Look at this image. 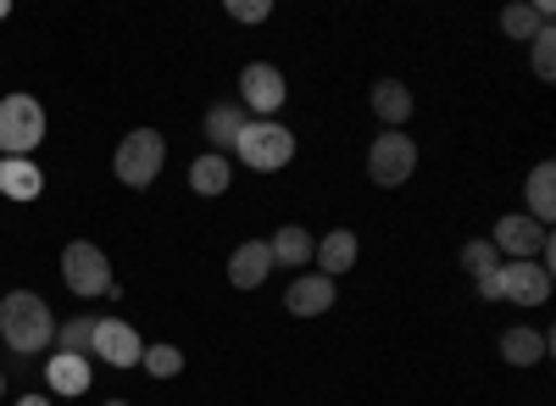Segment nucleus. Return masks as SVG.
Here are the masks:
<instances>
[{
    "instance_id": "1",
    "label": "nucleus",
    "mask_w": 556,
    "mask_h": 406,
    "mask_svg": "<svg viewBox=\"0 0 556 406\" xmlns=\"http://www.w3.org/2000/svg\"><path fill=\"white\" fill-rule=\"evenodd\" d=\"M56 340V318L34 290H7L0 295V345H12L23 356H39Z\"/></svg>"
},
{
    "instance_id": "2",
    "label": "nucleus",
    "mask_w": 556,
    "mask_h": 406,
    "mask_svg": "<svg viewBox=\"0 0 556 406\" xmlns=\"http://www.w3.org/2000/svg\"><path fill=\"white\" fill-rule=\"evenodd\" d=\"M479 301L545 306L551 301V267H540V262H501L490 279H479Z\"/></svg>"
},
{
    "instance_id": "3",
    "label": "nucleus",
    "mask_w": 556,
    "mask_h": 406,
    "mask_svg": "<svg viewBox=\"0 0 556 406\" xmlns=\"http://www.w3.org/2000/svg\"><path fill=\"white\" fill-rule=\"evenodd\" d=\"M162 162H167V140H162V134L156 128H134V134H123V140H117L112 173L123 178L128 190H151Z\"/></svg>"
},
{
    "instance_id": "4",
    "label": "nucleus",
    "mask_w": 556,
    "mask_h": 406,
    "mask_svg": "<svg viewBox=\"0 0 556 406\" xmlns=\"http://www.w3.org/2000/svg\"><path fill=\"white\" fill-rule=\"evenodd\" d=\"M235 156H240L251 173H278V167L295 156V134H290L285 123H273V117H251V123L240 128Z\"/></svg>"
},
{
    "instance_id": "5",
    "label": "nucleus",
    "mask_w": 556,
    "mask_h": 406,
    "mask_svg": "<svg viewBox=\"0 0 556 406\" xmlns=\"http://www.w3.org/2000/svg\"><path fill=\"white\" fill-rule=\"evenodd\" d=\"M62 284L78 295V301H101L112 295V262L101 245H89V240H73L62 251Z\"/></svg>"
},
{
    "instance_id": "6",
    "label": "nucleus",
    "mask_w": 556,
    "mask_h": 406,
    "mask_svg": "<svg viewBox=\"0 0 556 406\" xmlns=\"http://www.w3.org/2000/svg\"><path fill=\"white\" fill-rule=\"evenodd\" d=\"M45 140V106L34 96L0 101V156H34Z\"/></svg>"
},
{
    "instance_id": "7",
    "label": "nucleus",
    "mask_w": 556,
    "mask_h": 406,
    "mask_svg": "<svg viewBox=\"0 0 556 406\" xmlns=\"http://www.w3.org/2000/svg\"><path fill=\"white\" fill-rule=\"evenodd\" d=\"M490 245L501 251V262H540V267H545V256L556 251L551 234L540 229L529 212H506V217L495 223V240H490Z\"/></svg>"
},
{
    "instance_id": "8",
    "label": "nucleus",
    "mask_w": 556,
    "mask_h": 406,
    "mask_svg": "<svg viewBox=\"0 0 556 406\" xmlns=\"http://www.w3.org/2000/svg\"><path fill=\"white\" fill-rule=\"evenodd\" d=\"M412 167H417V145L406 140L401 128H384L374 145H367V178H374L379 190H395V185H406L412 178Z\"/></svg>"
},
{
    "instance_id": "9",
    "label": "nucleus",
    "mask_w": 556,
    "mask_h": 406,
    "mask_svg": "<svg viewBox=\"0 0 556 406\" xmlns=\"http://www.w3.org/2000/svg\"><path fill=\"white\" fill-rule=\"evenodd\" d=\"M285 73H278L273 62H251L245 73H240V106H245V117L256 112V117H267V112H278L285 106Z\"/></svg>"
},
{
    "instance_id": "10",
    "label": "nucleus",
    "mask_w": 556,
    "mask_h": 406,
    "mask_svg": "<svg viewBox=\"0 0 556 406\" xmlns=\"http://www.w3.org/2000/svg\"><path fill=\"white\" fill-rule=\"evenodd\" d=\"M112 368H139V356H146V340H139L134 323L123 318H96V345H89Z\"/></svg>"
},
{
    "instance_id": "11",
    "label": "nucleus",
    "mask_w": 556,
    "mask_h": 406,
    "mask_svg": "<svg viewBox=\"0 0 556 406\" xmlns=\"http://www.w3.org/2000/svg\"><path fill=\"white\" fill-rule=\"evenodd\" d=\"M0 195L17 201V206L39 201V195H45V173H39V162H28V156H0Z\"/></svg>"
},
{
    "instance_id": "12",
    "label": "nucleus",
    "mask_w": 556,
    "mask_h": 406,
    "mask_svg": "<svg viewBox=\"0 0 556 406\" xmlns=\"http://www.w3.org/2000/svg\"><path fill=\"white\" fill-rule=\"evenodd\" d=\"M267 274H273V251H267V240H245L235 256H228V284H235V290H262Z\"/></svg>"
},
{
    "instance_id": "13",
    "label": "nucleus",
    "mask_w": 556,
    "mask_h": 406,
    "mask_svg": "<svg viewBox=\"0 0 556 406\" xmlns=\"http://www.w3.org/2000/svg\"><path fill=\"white\" fill-rule=\"evenodd\" d=\"M285 306L295 312V318H323V312L334 306V279H323V274H301V279L285 290Z\"/></svg>"
},
{
    "instance_id": "14",
    "label": "nucleus",
    "mask_w": 556,
    "mask_h": 406,
    "mask_svg": "<svg viewBox=\"0 0 556 406\" xmlns=\"http://www.w3.org/2000/svg\"><path fill=\"white\" fill-rule=\"evenodd\" d=\"M501 356H506L513 368H534V363H545V356H551V334L513 323V329H501Z\"/></svg>"
},
{
    "instance_id": "15",
    "label": "nucleus",
    "mask_w": 556,
    "mask_h": 406,
    "mask_svg": "<svg viewBox=\"0 0 556 406\" xmlns=\"http://www.w3.org/2000/svg\"><path fill=\"white\" fill-rule=\"evenodd\" d=\"M45 384H51L56 395H84L89 384V356H67V351H51L45 356Z\"/></svg>"
},
{
    "instance_id": "16",
    "label": "nucleus",
    "mask_w": 556,
    "mask_h": 406,
    "mask_svg": "<svg viewBox=\"0 0 556 406\" xmlns=\"http://www.w3.org/2000/svg\"><path fill=\"white\" fill-rule=\"evenodd\" d=\"M356 256H362V245H356V234H351V229L323 234V240H317V251H312V262L323 267V279H340V274H351Z\"/></svg>"
},
{
    "instance_id": "17",
    "label": "nucleus",
    "mask_w": 556,
    "mask_h": 406,
    "mask_svg": "<svg viewBox=\"0 0 556 406\" xmlns=\"http://www.w3.org/2000/svg\"><path fill=\"white\" fill-rule=\"evenodd\" d=\"M551 23H556L551 0H529V7H523V0H513V7L501 12V34H506V39H534V34L551 28Z\"/></svg>"
},
{
    "instance_id": "18",
    "label": "nucleus",
    "mask_w": 556,
    "mask_h": 406,
    "mask_svg": "<svg viewBox=\"0 0 556 406\" xmlns=\"http://www.w3.org/2000/svg\"><path fill=\"white\" fill-rule=\"evenodd\" d=\"M245 123H251V117H245V106H235V101L212 106V112H206V140H212V151H217V156H235Z\"/></svg>"
},
{
    "instance_id": "19",
    "label": "nucleus",
    "mask_w": 556,
    "mask_h": 406,
    "mask_svg": "<svg viewBox=\"0 0 556 406\" xmlns=\"http://www.w3.org/2000/svg\"><path fill=\"white\" fill-rule=\"evenodd\" d=\"M523 201H529V217H534L540 229H545V223L556 217V162H540V167L529 173V185H523Z\"/></svg>"
},
{
    "instance_id": "20",
    "label": "nucleus",
    "mask_w": 556,
    "mask_h": 406,
    "mask_svg": "<svg viewBox=\"0 0 556 406\" xmlns=\"http://www.w3.org/2000/svg\"><path fill=\"white\" fill-rule=\"evenodd\" d=\"M267 251H273V267H306L312 251H317V240L301 229V223H285V229L267 240Z\"/></svg>"
},
{
    "instance_id": "21",
    "label": "nucleus",
    "mask_w": 556,
    "mask_h": 406,
    "mask_svg": "<svg viewBox=\"0 0 556 406\" xmlns=\"http://www.w3.org/2000/svg\"><path fill=\"white\" fill-rule=\"evenodd\" d=\"M228 185H235V162H228V156L206 151V156L190 162V190H195V195H223Z\"/></svg>"
},
{
    "instance_id": "22",
    "label": "nucleus",
    "mask_w": 556,
    "mask_h": 406,
    "mask_svg": "<svg viewBox=\"0 0 556 406\" xmlns=\"http://www.w3.org/2000/svg\"><path fill=\"white\" fill-rule=\"evenodd\" d=\"M374 117H379L384 128H401V123L412 117V89H406L401 78H379V84H374Z\"/></svg>"
},
{
    "instance_id": "23",
    "label": "nucleus",
    "mask_w": 556,
    "mask_h": 406,
    "mask_svg": "<svg viewBox=\"0 0 556 406\" xmlns=\"http://www.w3.org/2000/svg\"><path fill=\"white\" fill-rule=\"evenodd\" d=\"M139 368H146L151 379H178V373H184V351H178V345H146Z\"/></svg>"
},
{
    "instance_id": "24",
    "label": "nucleus",
    "mask_w": 556,
    "mask_h": 406,
    "mask_svg": "<svg viewBox=\"0 0 556 406\" xmlns=\"http://www.w3.org/2000/svg\"><path fill=\"white\" fill-rule=\"evenodd\" d=\"M51 345L67 351V356H89V345H96V318H73V323H62Z\"/></svg>"
},
{
    "instance_id": "25",
    "label": "nucleus",
    "mask_w": 556,
    "mask_h": 406,
    "mask_svg": "<svg viewBox=\"0 0 556 406\" xmlns=\"http://www.w3.org/2000/svg\"><path fill=\"white\" fill-rule=\"evenodd\" d=\"M462 267H468V279L479 284V279H490L495 267H501V251L490 240H468V245H462Z\"/></svg>"
},
{
    "instance_id": "26",
    "label": "nucleus",
    "mask_w": 556,
    "mask_h": 406,
    "mask_svg": "<svg viewBox=\"0 0 556 406\" xmlns=\"http://www.w3.org/2000/svg\"><path fill=\"white\" fill-rule=\"evenodd\" d=\"M529 45H534V78L551 84V78H556V28H540Z\"/></svg>"
},
{
    "instance_id": "27",
    "label": "nucleus",
    "mask_w": 556,
    "mask_h": 406,
    "mask_svg": "<svg viewBox=\"0 0 556 406\" xmlns=\"http://www.w3.org/2000/svg\"><path fill=\"white\" fill-rule=\"evenodd\" d=\"M228 17H235V23H267L273 7H267V0H228Z\"/></svg>"
},
{
    "instance_id": "28",
    "label": "nucleus",
    "mask_w": 556,
    "mask_h": 406,
    "mask_svg": "<svg viewBox=\"0 0 556 406\" xmlns=\"http://www.w3.org/2000/svg\"><path fill=\"white\" fill-rule=\"evenodd\" d=\"M12 406H51V395H17Z\"/></svg>"
},
{
    "instance_id": "29",
    "label": "nucleus",
    "mask_w": 556,
    "mask_h": 406,
    "mask_svg": "<svg viewBox=\"0 0 556 406\" xmlns=\"http://www.w3.org/2000/svg\"><path fill=\"white\" fill-rule=\"evenodd\" d=\"M0 17H12V7H7V0H0Z\"/></svg>"
},
{
    "instance_id": "30",
    "label": "nucleus",
    "mask_w": 556,
    "mask_h": 406,
    "mask_svg": "<svg viewBox=\"0 0 556 406\" xmlns=\"http://www.w3.org/2000/svg\"><path fill=\"white\" fill-rule=\"evenodd\" d=\"M0 395H7V373H0Z\"/></svg>"
},
{
    "instance_id": "31",
    "label": "nucleus",
    "mask_w": 556,
    "mask_h": 406,
    "mask_svg": "<svg viewBox=\"0 0 556 406\" xmlns=\"http://www.w3.org/2000/svg\"><path fill=\"white\" fill-rule=\"evenodd\" d=\"M106 406H128V401H106Z\"/></svg>"
},
{
    "instance_id": "32",
    "label": "nucleus",
    "mask_w": 556,
    "mask_h": 406,
    "mask_svg": "<svg viewBox=\"0 0 556 406\" xmlns=\"http://www.w3.org/2000/svg\"><path fill=\"white\" fill-rule=\"evenodd\" d=\"M0 295H7V290H0Z\"/></svg>"
}]
</instances>
